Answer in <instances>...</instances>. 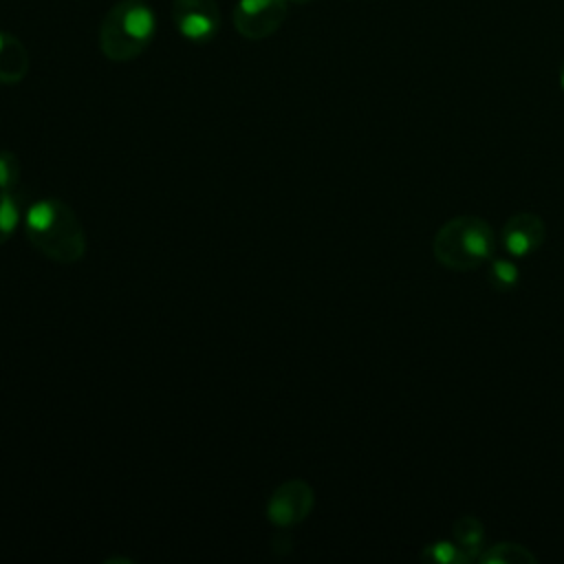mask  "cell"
Returning a JSON list of instances; mask_svg holds the SVG:
<instances>
[{
	"mask_svg": "<svg viewBox=\"0 0 564 564\" xmlns=\"http://www.w3.org/2000/svg\"><path fill=\"white\" fill-rule=\"evenodd\" d=\"M24 234L35 251L57 264H75L86 253V234L75 209L59 198L33 203L24 216Z\"/></svg>",
	"mask_w": 564,
	"mask_h": 564,
	"instance_id": "obj_1",
	"label": "cell"
},
{
	"mask_svg": "<svg viewBox=\"0 0 564 564\" xmlns=\"http://www.w3.org/2000/svg\"><path fill=\"white\" fill-rule=\"evenodd\" d=\"M432 249L443 267L452 271H471L491 260L496 236L487 220L465 214L438 227Z\"/></svg>",
	"mask_w": 564,
	"mask_h": 564,
	"instance_id": "obj_2",
	"label": "cell"
},
{
	"mask_svg": "<svg viewBox=\"0 0 564 564\" xmlns=\"http://www.w3.org/2000/svg\"><path fill=\"white\" fill-rule=\"evenodd\" d=\"M154 35V13L141 0H119L99 26V46L110 62L139 57Z\"/></svg>",
	"mask_w": 564,
	"mask_h": 564,
	"instance_id": "obj_3",
	"label": "cell"
},
{
	"mask_svg": "<svg viewBox=\"0 0 564 564\" xmlns=\"http://www.w3.org/2000/svg\"><path fill=\"white\" fill-rule=\"evenodd\" d=\"M313 487L302 478H291L278 485L267 500V518L271 524L286 529L300 524L313 511Z\"/></svg>",
	"mask_w": 564,
	"mask_h": 564,
	"instance_id": "obj_4",
	"label": "cell"
},
{
	"mask_svg": "<svg viewBox=\"0 0 564 564\" xmlns=\"http://www.w3.org/2000/svg\"><path fill=\"white\" fill-rule=\"evenodd\" d=\"M286 18V0H238L234 26L247 40L273 35Z\"/></svg>",
	"mask_w": 564,
	"mask_h": 564,
	"instance_id": "obj_5",
	"label": "cell"
},
{
	"mask_svg": "<svg viewBox=\"0 0 564 564\" xmlns=\"http://www.w3.org/2000/svg\"><path fill=\"white\" fill-rule=\"evenodd\" d=\"M172 20L183 37L207 42L220 24V11L216 0H174Z\"/></svg>",
	"mask_w": 564,
	"mask_h": 564,
	"instance_id": "obj_6",
	"label": "cell"
},
{
	"mask_svg": "<svg viewBox=\"0 0 564 564\" xmlns=\"http://www.w3.org/2000/svg\"><path fill=\"white\" fill-rule=\"evenodd\" d=\"M546 238V227L542 218L533 212L513 214L502 227V245L511 256H529L542 247Z\"/></svg>",
	"mask_w": 564,
	"mask_h": 564,
	"instance_id": "obj_7",
	"label": "cell"
},
{
	"mask_svg": "<svg viewBox=\"0 0 564 564\" xmlns=\"http://www.w3.org/2000/svg\"><path fill=\"white\" fill-rule=\"evenodd\" d=\"M29 73V53L24 44L11 35L0 31V84H18Z\"/></svg>",
	"mask_w": 564,
	"mask_h": 564,
	"instance_id": "obj_8",
	"label": "cell"
},
{
	"mask_svg": "<svg viewBox=\"0 0 564 564\" xmlns=\"http://www.w3.org/2000/svg\"><path fill=\"white\" fill-rule=\"evenodd\" d=\"M482 538H485L482 524H480V520H476V518H471V516H465V518H460V520L454 524V542L458 544V549H460L469 560L476 557V549L482 546Z\"/></svg>",
	"mask_w": 564,
	"mask_h": 564,
	"instance_id": "obj_9",
	"label": "cell"
},
{
	"mask_svg": "<svg viewBox=\"0 0 564 564\" xmlns=\"http://www.w3.org/2000/svg\"><path fill=\"white\" fill-rule=\"evenodd\" d=\"M480 562H500V564H524V562H535V555L513 542H500L494 544L487 553L478 555Z\"/></svg>",
	"mask_w": 564,
	"mask_h": 564,
	"instance_id": "obj_10",
	"label": "cell"
},
{
	"mask_svg": "<svg viewBox=\"0 0 564 564\" xmlns=\"http://www.w3.org/2000/svg\"><path fill=\"white\" fill-rule=\"evenodd\" d=\"M487 275H489V282L496 291H511V289H516V284L520 280L518 267L511 260H505V258L489 260Z\"/></svg>",
	"mask_w": 564,
	"mask_h": 564,
	"instance_id": "obj_11",
	"label": "cell"
},
{
	"mask_svg": "<svg viewBox=\"0 0 564 564\" xmlns=\"http://www.w3.org/2000/svg\"><path fill=\"white\" fill-rule=\"evenodd\" d=\"M20 225V207L11 192L0 189V245H4Z\"/></svg>",
	"mask_w": 564,
	"mask_h": 564,
	"instance_id": "obj_12",
	"label": "cell"
},
{
	"mask_svg": "<svg viewBox=\"0 0 564 564\" xmlns=\"http://www.w3.org/2000/svg\"><path fill=\"white\" fill-rule=\"evenodd\" d=\"M20 159L11 150H0V189L11 192L20 181Z\"/></svg>",
	"mask_w": 564,
	"mask_h": 564,
	"instance_id": "obj_13",
	"label": "cell"
},
{
	"mask_svg": "<svg viewBox=\"0 0 564 564\" xmlns=\"http://www.w3.org/2000/svg\"><path fill=\"white\" fill-rule=\"evenodd\" d=\"M421 557L432 562H469V557L458 549L456 542H436L423 549Z\"/></svg>",
	"mask_w": 564,
	"mask_h": 564,
	"instance_id": "obj_14",
	"label": "cell"
},
{
	"mask_svg": "<svg viewBox=\"0 0 564 564\" xmlns=\"http://www.w3.org/2000/svg\"><path fill=\"white\" fill-rule=\"evenodd\" d=\"M560 84L564 88V59H562V68H560Z\"/></svg>",
	"mask_w": 564,
	"mask_h": 564,
	"instance_id": "obj_15",
	"label": "cell"
}]
</instances>
